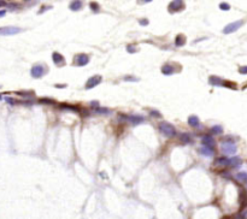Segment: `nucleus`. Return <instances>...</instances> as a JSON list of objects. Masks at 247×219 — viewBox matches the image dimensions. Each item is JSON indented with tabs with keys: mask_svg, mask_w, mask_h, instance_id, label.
<instances>
[{
	"mask_svg": "<svg viewBox=\"0 0 247 219\" xmlns=\"http://www.w3.org/2000/svg\"><path fill=\"white\" fill-rule=\"evenodd\" d=\"M95 113H99V114H108V113H111V111L108 108H95Z\"/></svg>",
	"mask_w": 247,
	"mask_h": 219,
	"instance_id": "nucleus-23",
	"label": "nucleus"
},
{
	"mask_svg": "<svg viewBox=\"0 0 247 219\" xmlns=\"http://www.w3.org/2000/svg\"><path fill=\"white\" fill-rule=\"evenodd\" d=\"M239 72L242 75H247V66H241L239 67Z\"/></svg>",
	"mask_w": 247,
	"mask_h": 219,
	"instance_id": "nucleus-28",
	"label": "nucleus"
},
{
	"mask_svg": "<svg viewBox=\"0 0 247 219\" xmlns=\"http://www.w3.org/2000/svg\"><path fill=\"white\" fill-rule=\"evenodd\" d=\"M184 44H186V36L182 34H179L175 39V46L181 47V46H184Z\"/></svg>",
	"mask_w": 247,
	"mask_h": 219,
	"instance_id": "nucleus-17",
	"label": "nucleus"
},
{
	"mask_svg": "<svg viewBox=\"0 0 247 219\" xmlns=\"http://www.w3.org/2000/svg\"><path fill=\"white\" fill-rule=\"evenodd\" d=\"M201 143L204 147H209V148H215L216 147V140L211 136V135H205L201 138Z\"/></svg>",
	"mask_w": 247,
	"mask_h": 219,
	"instance_id": "nucleus-10",
	"label": "nucleus"
},
{
	"mask_svg": "<svg viewBox=\"0 0 247 219\" xmlns=\"http://www.w3.org/2000/svg\"><path fill=\"white\" fill-rule=\"evenodd\" d=\"M40 101L41 104H49V105H54L56 102H54V100H52V99H46V98H44V99H40Z\"/></svg>",
	"mask_w": 247,
	"mask_h": 219,
	"instance_id": "nucleus-24",
	"label": "nucleus"
},
{
	"mask_svg": "<svg viewBox=\"0 0 247 219\" xmlns=\"http://www.w3.org/2000/svg\"><path fill=\"white\" fill-rule=\"evenodd\" d=\"M235 178L242 183H247V172H239L235 176Z\"/></svg>",
	"mask_w": 247,
	"mask_h": 219,
	"instance_id": "nucleus-20",
	"label": "nucleus"
},
{
	"mask_svg": "<svg viewBox=\"0 0 247 219\" xmlns=\"http://www.w3.org/2000/svg\"><path fill=\"white\" fill-rule=\"evenodd\" d=\"M48 71V67L44 64H36L32 67V70H30V75L32 77L34 78H41L42 76H45Z\"/></svg>",
	"mask_w": 247,
	"mask_h": 219,
	"instance_id": "nucleus-2",
	"label": "nucleus"
},
{
	"mask_svg": "<svg viewBox=\"0 0 247 219\" xmlns=\"http://www.w3.org/2000/svg\"><path fill=\"white\" fill-rule=\"evenodd\" d=\"M54 87L56 88H64V87H66V84H56Z\"/></svg>",
	"mask_w": 247,
	"mask_h": 219,
	"instance_id": "nucleus-34",
	"label": "nucleus"
},
{
	"mask_svg": "<svg viewBox=\"0 0 247 219\" xmlns=\"http://www.w3.org/2000/svg\"><path fill=\"white\" fill-rule=\"evenodd\" d=\"M222 151L224 154H228V155H233L236 153L238 148H236V145L233 140H228V141H223L222 142Z\"/></svg>",
	"mask_w": 247,
	"mask_h": 219,
	"instance_id": "nucleus-3",
	"label": "nucleus"
},
{
	"mask_svg": "<svg viewBox=\"0 0 247 219\" xmlns=\"http://www.w3.org/2000/svg\"><path fill=\"white\" fill-rule=\"evenodd\" d=\"M89 63V55L86 53H78L74 57V64L76 66H84Z\"/></svg>",
	"mask_w": 247,
	"mask_h": 219,
	"instance_id": "nucleus-5",
	"label": "nucleus"
},
{
	"mask_svg": "<svg viewBox=\"0 0 247 219\" xmlns=\"http://www.w3.org/2000/svg\"><path fill=\"white\" fill-rule=\"evenodd\" d=\"M118 117H120V119L122 118L123 121H128V122H130L132 124L134 125H137V124H140L145 121V118L142 116H137V114H130V116H128V114H118Z\"/></svg>",
	"mask_w": 247,
	"mask_h": 219,
	"instance_id": "nucleus-4",
	"label": "nucleus"
},
{
	"mask_svg": "<svg viewBox=\"0 0 247 219\" xmlns=\"http://www.w3.org/2000/svg\"><path fill=\"white\" fill-rule=\"evenodd\" d=\"M69 7H70L71 11H80V10L82 8V3L81 1H72Z\"/></svg>",
	"mask_w": 247,
	"mask_h": 219,
	"instance_id": "nucleus-19",
	"label": "nucleus"
},
{
	"mask_svg": "<svg viewBox=\"0 0 247 219\" xmlns=\"http://www.w3.org/2000/svg\"><path fill=\"white\" fill-rule=\"evenodd\" d=\"M5 5H7L5 1H0V7H1V6H5Z\"/></svg>",
	"mask_w": 247,
	"mask_h": 219,
	"instance_id": "nucleus-36",
	"label": "nucleus"
},
{
	"mask_svg": "<svg viewBox=\"0 0 247 219\" xmlns=\"http://www.w3.org/2000/svg\"><path fill=\"white\" fill-rule=\"evenodd\" d=\"M5 13H6L5 10H3V11H0V17H4V16H5Z\"/></svg>",
	"mask_w": 247,
	"mask_h": 219,
	"instance_id": "nucleus-35",
	"label": "nucleus"
},
{
	"mask_svg": "<svg viewBox=\"0 0 247 219\" xmlns=\"http://www.w3.org/2000/svg\"><path fill=\"white\" fill-rule=\"evenodd\" d=\"M158 129H159V131L166 137H174L176 135L175 126L167 122H160L159 125H158Z\"/></svg>",
	"mask_w": 247,
	"mask_h": 219,
	"instance_id": "nucleus-1",
	"label": "nucleus"
},
{
	"mask_svg": "<svg viewBox=\"0 0 247 219\" xmlns=\"http://www.w3.org/2000/svg\"><path fill=\"white\" fill-rule=\"evenodd\" d=\"M243 24V21H236V22H233V23H229V24H227L223 29V33L224 34H232L234 32H236L240 27H242Z\"/></svg>",
	"mask_w": 247,
	"mask_h": 219,
	"instance_id": "nucleus-8",
	"label": "nucleus"
},
{
	"mask_svg": "<svg viewBox=\"0 0 247 219\" xmlns=\"http://www.w3.org/2000/svg\"><path fill=\"white\" fill-rule=\"evenodd\" d=\"M216 166H222V167H230V158H224V157H221V158H217L215 159V163H213Z\"/></svg>",
	"mask_w": 247,
	"mask_h": 219,
	"instance_id": "nucleus-11",
	"label": "nucleus"
},
{
	"mask_svg": "<svg viewBox=\"0 0 247 219\" xmlns=\"http://www.w3.org/2000/svg\"><path fill=\"white\" fill-rule=\"evenodd\" d=\"M162 72L164 75H172L176 72V69L172 64H165L163 67H162Z\"/></svg>",
	"mask_w": 247,
	"mask_h": 219,
	"instance_id": "nucleus-15",
	"label": "nucleus"
},
{
	"mask_svg": "<svg viewBox=\"0 0 247 219\" xmlns=\"http://www.w3.org/2000/svg\"><path fill=\"white\" fill-rule=\"evenodd\" d=\"M21 32H22L21 28H18V27H12V25H10V27H1V28H0V35H3V36L16 35V34L21 33Z\"/></svg>",
	"mask_w": 247,
	"mask_h": 219,
	"instance_id": "nucleus-6",
	"label": "nucleus"
},
{
	"mask_svg": "<svg viewBox=\"0 0 247 219\" xmlns=\"http://www.w3.org/2000/svg\"><path fill=\"white\" fill-rule=\"evenodd\" d=\"M183 8H184V3L183 1H180V0H175V1H171L169 4V7H167V10H169L170 13L180 12L181 10H183Z\"/></svg>",
	"mask_w": 247,
	"mask_h": 219,
	"instance_id": "nucleus-9",
	"label": "nucleus"
},
{
	"mask_svg": "<svg viewBox=\"0 0 247 219\" xmlns=\"http://www.w3.org/2000/svg\"><path fill=\"white\" fill-rule=\"evenodd\" d=\"M209 83L212 84V86H216V87H224L225 84V79H222L217 76H210L209 78Z\"/></svg>",
	"mask_w": 247,
	"mask_h": 219,
	"instance_id": "nucleus-13",
	"label": "nucleus"
},
{
	"mask_svg": "<svg viewBox=\"0 0 247 219\" xmlns=\"http://www.w3.org/2000/svg\"><path fill=\"white\" fill-rule=\"evenodd\" d=\"M103 81V77L100 75H95V76H92L87 79V82L84 84V88L86 89H92L94 87H96L98 84H100V82Z\"/></svg>",
	"mask_w": 247,
	"mask_h": 219,
	"instance_id": "nucleus-7",
	"label": "nucleus"
},
{
	"mask_svg": "<svg viewBox=\"0 0 247 219\" xmlns=\"http://www.w3.org/2000/svg\"><path fill=\"white\" fill-rule=\"evenodd\" d=\"M188 124L192 126V128H198L200 125V122H199V118L196 116H191L188 118Z\"/></svg>",
	"mask_w": 247,
	"mask_h": 219,
	"instance_id": "nucleus-18",
	"label": "nucleus"
},
{
	"mask_svg": "<svg viewBox=\"0 0 247 219\" xmlns=\"http://www.w3.org/2000/svg\"><path fill=\"white\" fill-rule=\"evenodd\" d=\"M52 60H53V63H54L56 65H58V66H63V65L65 64V59H64V57H63L61 53H58V52H53V54H52Z\"/></svg>",
	"mask_w": 247,
	"mask_h": 219,
	"instance_id": "nucleus-12",
	"label": "nucleus"
},
{
	"mask_svg": "<svg viewBox=\"0 0 247 219\" xmlns=\"http://www.w3.org/2000/svg\"><path fill=\"white\" fill-rule=\"evenodd\" d=\"M180 138H181V142H182V143H189V142L192 141V137H191V135H189V134H186V133L181 134Z\"/></svg>",
	"mask_w": 247,
	"mask_h": 219,
	"instance_id": "nucleus-21",
	"label": "nucleus"
},
{
	"mask_svg": "<svg viewBox=\"0 0 247 219\" xmlns=\"http://www.w3.org/2000/svg\"><path fill=\"white\" fill-rule=\"evenodd\" d=\"M151 116H153V117H162V114H160L159 112H157L156 110H153V111H151Z\"/></svg>",
	"mask_w": 247,
	"mask_h": 219,
	"instance_id": "nucleus-30",
	"label": "nucleus"
},
{
	"mask_svg": "<svg viewBox=\"0 0 247 219\" xmlns=\"http://www.w3.org/2000/svg\"><path fill=\"white\" fill-rule=\"evenodd\" d=\"M127 51L129 52V53H134V52H136V51H137V48H136L133 44H130V45H128V46H127Z\"/></svg>",
	"mask_w": 247,
	"mask_h": 219,
	"instance_id": "nucleus-25",
	"label": "nucleus"
},
{
	"mask_svg": "<svg viewBox=\"0 0 247 219\" xmlns=\"http://www.w3.org/2000/svg\"><path fill=\"white\" fill-rule=\"evenodd\" d=\"M58 107L62 110V111H71V112H80V110H78V107L74 106V105H69V104H59Z\"/></svg>",
	"mask_w": 247,
	"mask_h": 219,
	"instance_id": "nucleus-14",
	"label": "nucleus"
},
{
	"mask_svg": "<svg viewBox=\"0 0 247 219\" xmlns=\"http://www.w3.org/2000/svg\"><path fill=\"white\" fill-rule=\"evenodd\" d=\"M199 153H200L201 155L209 157V158H211V157L215 155V151H213L212 148H209V147H201V148L199 149Z\"/></svg>",
	"mask_w": 247,
	"mask_h": 219,
	"instance_id": "nucleus-16",
	"label": "nucleus"
},
{
	"mask_svg": "<svg viewBox=\"0 0 247 219\" xmlns=\"http://www.w3.org/2000/svg\"><path fill=\"white\" fill-rule=\"evenodd\" d=\"M241 219H247V210H246L245 212H242V214H241Z\"/></svg>",
	"mask_w": 247,
	"mask_h": 219,
	"instance_id": "nucleus-32",
	"label": "nucleus"
},
{
	"mask_svg": "<svg viewBox=\"0 0 247 219\" xmlns=\"http://www.w3.org/2000/svg\"><path fill=\"white\" fill-rule=\"evenodd\" d=\"M220 8L223 10V11H228V10H230V5L227 4V3H221L220 4Z\"/></svg>",
	"mask_w": 247,
	"mask_h": 219,
	"instance_id": "nucleus-26",
	"label": "nucleus"
},
{
	"mask_svg": "<svg viewBox=\"0 0 247 219\" xmlns=\"http://www.w3.org/2000/svg\"><path fill=\"white\" fill-rule=\"evenodd\" d=\"M91 8L93 12H98L99 11V4L98 3H91Z\"/></svg>",
	"mask_w": 247,
	"mask_h": 219,
	"instance_id": "nucleus-27",
	"label": "nucleus"
},
{
	"mask_svg": "<svg viewBox=\"0 0 247 219\" xmlns=\"http://www.w3.org/2000/svg\"><path fill=\"white\" fill-rule=\"evenodd\" d=\"M124 81H139V78L132 77V76H127V77H124Z\"/></svg>",
	"mask_w": 247,
	"mask_h": 219,
	"instance_id": "nucleus-29",
	"label": "nucleus"
},
{
	"mask_svg": "<svg viewBox=\"0 0 247 219\" xmlns=\"http://www.w3.org/2000/svg\"><path fill=\"white\" fill-rule=\"evenodd\" d=\"M91 105H92L93 107H94V106H95V107H98V106H99V102H98V101H92V102H91Z\"/></svg>",
	"mask_w": 247,
	"mask_h": 219,
	"instance_id": "nucleus-33",
	"label": "nucleus"
},
{
	"mask_svg": "<svg viewBox=\"0 0 247 219\" xmlns=\"http://www.w3.org/2000/svg\"><path fill=\"white\" fill-rule=\"evenodd\" d=\"M223 131V129L221 125H215L211 128V134H216V135H218V134H222Z\"/></svg>",
	"mask_w": 247,
	"mask_h": 219,
	"instance_id": "nucleus-22",
	"label": "nucleus"
},
{
	"mask_svg": "<svg viewBox=\"0 0 247 219\" xmlns=\"http://www.w3.org/2000/svg\"><path fill=\"white\" fill-rule=\"evenodd\" d=\"M139 22H140L141 25H147V24H148V19H146V18H145V19H140Z\"/></svg>",
	"mask_w": 247,
	"mask_h": 219,
	"instance_id": "nucleus-31",
	"label": "nucleus"
}]
</instances>
